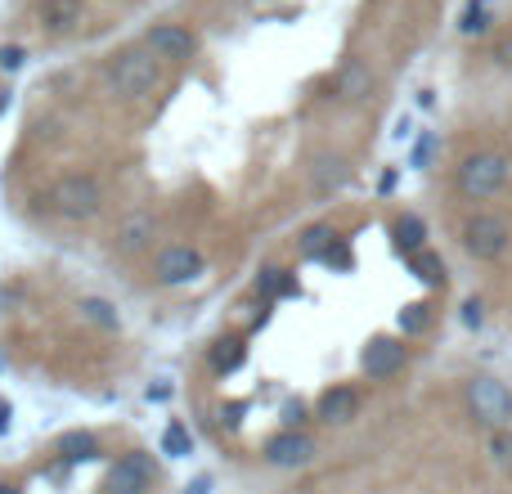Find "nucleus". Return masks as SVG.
<instances>
[{"label":"nucleus","mask_w":512,"mask_h":494,"mask_svg":"<svg viewBox=\"0 0 512 494\" xmlns=\"http://www.w3.org/2000/svg\"><path fill=\"white\" fill-rule=\"evenodd\" d=\"M185 494H212V477H194L185 486Z\"/></svg>","instance_id":"obj_29"},{"label":"nucleus","mask_w":512,"mask_h":494,"mask_svg":"<svg viewBox=\"0 0 512 494\" xmlns=\"http://www.w3.org/2000/svg\"><path fill=\"white\" fill-rule=\"evenodd\" d=\"M207 360H212V369L216 373H234L243 360H248V346L239 342V337H221V342L207 351Z\"/></svg>","instance_id":"obj_16"},{"label":"nucleus","mask_w":512,"mask_h":494,"mask_svg":"<svg viewBox=\"0 0 512 494\" xmlns=\"http://www.w3.org/2000/svg\"><path fill=\"white\" fill-rule=\"evenodd\" d=\"M158 81H162V59L149 45H126V50H117L113 63H108V86L122 99H144Z\"/></svg>","instance_id":"obj_1"},{"label":"nucleus","mask_w":512,"mask_h":494,"mask_svg":"<svg viewBox=\"0 0 512 494\" xmlns=\"http://www.w3.org/2000/svg\"><path fill=\"white\" fill-rule=\"evenodd\" d=\"M324 261H328V265H333V270H351V265H355V256H351V252H346V243H342V239H337V243H333V252H328V256H324Z\"/></svg>","instance_id":"obj_26"},{"label":"nucleus","mask_w":512,"mask_h":494,"mask_svg":"<svg viewBox=\"0 0 512 494\" xmlns=\"http://www.w3.org/2000/svg\"><path fill=\"white\" fill-rule=\"evenodd\" d=\"M391 234H396V247L405 256H414V252H423V247H427V221H423V216H400Z\"/></svg>","instance_id":"obj_15"},{"label":"nucleus","mask_w":512,"mask_h":494,"mask_svg":"<svg viewBox=\"0 0 512 494\" xmlns=\"http://www.w3.org/2000/svg\"><path fill=\"white\" fill-rule=\"evenodd\" d=\"M508 180H512V162L495 149L468 153V158L459 162V194L472 198V203H486V198L504 194Z\"/></svg>","instance_id":"obj_2"},{"label":"nucleus","mask_w":512,"mask_h":494,"mask_svg":"<svg viewBox=\"0 0 512 494\" xmlns=\"http://www.w3.org/2000/svg\"><path fill=\"white\" fill-rule=\"evenodd\" d=\"M117 239H122L126 252H140V247L153 239V221L149 216H126L122 230H117Z\"/></svg>","instance_id":"obj_18"},{"label":"nucleus","mask_w":512,"mask_h":494,"mask_svg":"<svg viewBox=\"0 0 512 494\" xmlns=\"http://www.w3.org/2000/svg\"><path fill=\"white\" fill-rule=\"evenodd\" d=\"M504 63H512V36L504 41Z\"/></svg>","instance_id":"obj_32"},{"label":"nucleus","mask_w":512,"mask_h":494,"mask_svg":"<svg viewBox=\"0 0 512 494\" xmlns=\"http://www.w3.org/2000/svg\"><path fill=\"white\" fill-rule=\"evenodd\" d=\"M256 283H261L265 297H292V292H297L292 274L288 270H274V265H270V270H261V279H256Z\"/></svg>","instance_id":"obj_21"},{"label":"nucleus","mask_w":512,"mask_h":494,"mask_svg":"<svg viewBox=\"0 0 512 494\" xmlns=\"http://www.w3.org/2000/svg\"><path fill=\"white\" fill-rule=\"evenodd\" d=\"M490 27V14H486V5H477V0H472L468 9H463V18H459V32L463 36H481Z\"/></svg>","instance_id":"obj_23"},{"label":"nucleus","mask_w":512,"mask_h":494,"mask_svg":"<svg viewBox=\"0 0 512 494\" xmlns=\"http://www.w3.org/2000/svg\"><path fill=\"white\" fill-rule=\"evenodd\" d=\"M355 409H360L355 387H328L324 396H319V423L342 427V423H351V418H355Z\"/></svg>","instance_id":"obj_11"},{"label":"nucleus","mask_w":512,"mask_h":494,"mask_svg":"<svg viewBox=\"0 0 512 494\" xmlns=\"http://www.w3.org/2000/svg\"><path fill=\"white\" fill-rule=\"evenodd\" d=\"M463 400H468L472 423H481L486 432H504V427H512V391H508V382L495 378V373H477V378L468 382V391H463Z\"/></svg>","instance_id":"obj_3"},{"label":"nucleus","mask_w":512,"mask_h":494,"mask_svg":"<svg viewBox=\"0 0 512 494\" xmlns=\"http://www.w3.org/2000/svg\"><path fill=\"white\" fill-rule=\"evenodd\" d=\"M50 203L63 221H90V216L104 207V189H99V180H90V176H63L59 185H54Z\"/></svg>","instance_id":"obj_4"},{"label":"nucleus","mask_w":512,"mask_h":494,"mask_svg":"<svg viewBox=\"0 0 512 494\" xmlns=\"http://www.w3.org/2000/svg\"><path fill=\"white\" fill-rule=\"evenodd\" d=\"M373 90V77H369V68H364L360 59H351L342 72H337V95L342 99H364Z\"/></svg>","instance_id":"obj_14"},{"label":"nucleus","mask_w":512,"mask_h":494,"mask_svg":"<svg viewBox=\"0 0 512 494\" xmlns=\"http://www.w3.org/2000/svg\"><path fill=\"white\" fill-rule=\"evenodd\" d=\"M149 486H153V459L140 450L117 459L104 477V494H144Z\"/></svg>","instance_id":"obj_6"},{"label":"nucleus","mask_w":512,"mask_h":494,"mask_svg":"<svg viewBox=\"0 0 512 494\" xmlns=\"http://www.w3.org/2000/svg\"><path fill=\"white\" fill-rule=\"evenodd\" d=\"M23 59H27V54L18 50V45H0V68H5V72H18V68H23Z\"/></svg>","instance_id":"obj_27"},{"label":"nucleus","mask_w":512,"mask_h":494,"mask_svg":"<svg viewBox=\"0 0 512 494\" xmlns=\"http://www.w3.org/2000/svg\"><path fill=\"white\" fill-rule=\"evenodd\" d=\"M243 414H248V409H243V405H225V423H230V427H234V423H239V418H243Z\"/></svg>","instance_id":"obj_30"},{"label":"nucleus","mask_w":512,"mask_h":494,"mask_svg":"<svg viewBox=\"0 0 512 494\" xmlns=\"http://www.w3.org/2000/svg\"><path fill=\"white\" fill-rule=\"evenodd\" d=\"M153 274H158V283H194L198 274H203V256H198L194 247H185V243H171V247H162L158 252Z\"/></svg>","instance_id":"obj_8"},{"label":"nucleus","mask_w":512,"mask_h":494,"mask_svg":"<svg viewBox=\"0 0 512 494\" xmlns=\"http://www.w3.org/2000/svg\"><path fill=\"white\" fill-rule=\"evenodd\" d=\"M477 5H486V0H477Z\"/></svg>","instance_id":"obj_34"},{"label":"nucleus","mask_w":512,"mask_h":494,"mask_svg":"<svg viewBox=\"0 0 512 494\" xmlns=\"http://www.w3.org/2000/svg\"><path fill=\"white\" fill-rule=\"evenodd\" d=\"M81 310H86V319H95L99 328H117V310H113V301H104V297H86V301H81Z\"/></svg>","instance_id":"obj_22"},{"label":"nucleus","mask_w":512,"mask_h":494,"mask_svg":"<svg viewBox=\"0 0 512 494\" xmlns=\"http://www.w3.org/2000/svg\"><path fill=\"white\" fill-rule=\"evenodd\" d=\"M59 454L68 463H90L99 459V436L95 432H63L59 436Z\"/></svg>","instance_id":"obj_13"},{"label":"nucleus","mask_w":512,"mask_h":494,"mask_svg":"<svg viewBox=\"0 0 512 494\" xmlns=\"http://www.w3.org/2000/svg\"><path fill=\"white\" fill-rule=\"evenodd\" d=\"M5 104H9V95H5V90H0V113H5Z\"/></svg>","instance_id":"obj_33"},{"label":"nucleus","mask_w":512,"mask_h":494,"mask_svg":"<svg viewBox=\"0 0 512 494\" xmlns=\"http://www.w3.org/2000/svg\"><path fill=\"white\" fill-rule=\"evenodd\" d=\"M265 459H270L274 468H301V463L315 459V441H310L306 432H283L265 445Z\"/></svg>","instance_id":"obj_10"},{"label":"nucleus","mask_w":512,"mask_h":494,"mask_svg":"<svg viewBox=\"0 0 512 494\" xmlns=\"http://www.w3.org/2000/svg\"><path fill=\"white\" fill-rule=\"evenodd\" d=\"M144 45H149L162 63L194 59V32H189V27H180V23H153L149 36H144Z\"/></svg>","instance_id":"obj_7"},{"label":"nucleus","mask_w":512,"mask_h":494,"mask_svg":"<svg viewBox=\"0 0 512 494\" xmlns=\"http://www.w3.org/2000/svg\"><path fill=\"white\" fill-rule=\"evenodd\" d=\"M481 319H486V306H481L477 297L463 301V324H468V328H481Z\"/></svg>","instance_id":"obj_28"},{"label":"nucleus","mask_w":512,"mask_h":494,"mask_svg":"<svg viewBox=\"0 0 512 494\" xmlns=\"http://www.w3.org/2000/svg\"><path fill=\"white\" fill-rule=\"evenodd\" d=\"M486 454H490V463H495L499 472H508V477H512V427H504V432H490Z\"/></svg>","instance_id":"obj_20"},{"label":"nucleus","mask_w":512,"mask_h":494,"mask_svg":"<svg viewBox=\"0 0 512 494\" xmlns=\"http://www.w3.org/2000/svg\"><path fill=\"white\" fill-rule=\"evenodd\" d=\"M427 324H432V310L427 306H405L400 310V328H405V333H423Z\"/></svg>","instance_id":"obj_24"},{"label":"nucleus","mask_w":512,"mask_h":494,"mask_svg":"<svg viewBox=\"0 0 512 494\" xmlns=\"http://www.w3.org/2000/svg\"><path fill=\"white\" fill-rule=\"evenodd\" d=\"M41 23L50 32H72L81 23V0H41Z\"/></svg>","instance_id":"obj_12"},{"label":"nucleus","mask_w":512,"mask_h":494,"mask_svg":"<svg viewBox=\"0 0 512 494\" xmlns=\"http://www.w3.org/2000/svg\"><path fill=\"white\" fill-rule=\"evenodd\" d=\"M5 427H9V405L0 400V432H5Z\"/></svg>","instance_id":"obj_31"},{"label":"nucleus","mask_w":512,"mask_h":494,"mask_svg":"<svg viewBox=\"0 0 512 494\" xmlns=\"http://www.w3.org/2000/svg\"><path fill=\"white\" fill-rule=\"evenodd\" d=\"M360 364L369 378H391V373L405 369V342H396V337H373V342L364 346Z\"/></svg>","instance_id":"obj_9"},{"label":"nucleus","mask_w":512,"mask_h":494,"mask_svg":"<svg viewBox=\"0 0 512 494\" xmlns=\"http://www.w3.org/2000/svg\"><path fill=\"white\" fill-rule=\"evenodd\" d=\"M162 450L176 454V459H185V454H189V432H185V427L171 423V427H167V436H162Z\"/></svg>","instance_id":"obj_25"},{"label":"nucleus","mask_w":512,"mask_h":494,"mask_svg":"<svg viewBox=\"0 0 512 494\" xmlns=\"http://www.w3.org/2000/svg\"><path fill=\"white\" fill-rule=\"evenodd\" d=\"M409 270H414V279H423L427 288H441V283H445V261L436 252H427V247L409 256Z\"/></svg>","instance_id":"obj_17"},{"label":"nucleus","mask_w":512,"mask_h":494,"mask_svg":"<svg viewBox=\"0 0 512 494\" xmlns=\"http://www.w3.org/2000/svg\"><path fill=\"white\" fill-rule=\"evenodd\" d=\"M508 243H512V230L504 216L477 212L463 221V247H468V256H477V261H499V256L508 252Z\"/></svg>","instance_id":"obj_5"},{"label":"nucleus","mask_w":512,"mask_h":494,"mask_svg":"<svg viewBox=\"0 0 512 494\" xmlns=\"http://www.w3.org/2000/svg\"><path fill=\"white\" fill-rule=\"evenodd\" d=\"M333 243H337V234L328 230V225H310V230L301 234V252L315 256V261H324V256L333 252Z\"/></svg>","instance_id":"obj_19"}]
</instances>
